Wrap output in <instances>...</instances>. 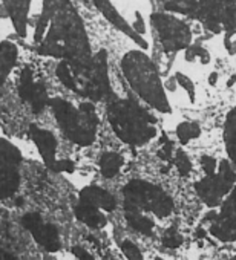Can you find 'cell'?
Returning a JSON list of instances; mask_svg holds the SVG:
<instances>
[{
    "instance_id": "cb8c5ba5",
    "label": "cell",
    "mask_w": 236,
    "mask_h": 260,
    "mask_svg": "<svg viewBox=\"0 0 236 260\" xmlns=\"http://www.w3.org/2000/svg\"><path fill=\"white\" fill-rule=\"evenodd\" d=\"M181 242H183V239H181V236L178 234L176 228H173V226H170V228L164 233V236H163V243H164V246H167V248H178V246L181 245Z\"/></svg>"
},
{
    "instance_id": "7a4b0ae2",
    "label": "cell",
    "mask_w": 236,
    "mask_h": 260,
    "mask_svg": "<svg viewBox=\"0 0 236 260\" xmlns=\"http://www.w3.org/2000/svg\"><path fill=\"white\" fill-rule=\"evenodd\" d=\"M55 75L65 87L87 101H104L112 96L107 52L104 49L80 61L60 60Z\"/></svg>"
},
{
    "instance_id": "83f0119b",
    "label": "cell",
    "mask_w": 236,
    "mask_h": 260,
    "mask_svg": "<svg viewBox=\"0 0 236 260\" xmlns=\"http://www.w3.org/2000/svg\"><path fill=\"white\" fill-rule=\"evenodd\" d=\"M172 152H173V143L169 141L167 138H163V146L158 152V156L163 159V161H169L172 158Z\"/></svg>"
},
{
    "instance_id": "2e32d148",
    "label": "cell",
    "mask_w": 236,
    "mask_h": 260,
    "mask_svg": "<svg viewBox=\"0 0 236 260\" xmlns=\"http://www.w3.org/2000/svg\"><path fill=\"white\" fill-rule=\"evenodd\" d=\"M19 58V49L16 43L10 40H4L0 43V87L8 80L11 71L14 69Z\"/></svg>"
},
{
    "instance_id": "5bb4252c",
    "label": "cell",
    "mask_w": 236,
    "mask_h": 260,
    "mask_svg": "<svg viewBox=\"0 0 236 260\" xmlns=\"http://www.w3.org/2000/svg\"><path fill=\"white\" fill-rule=\"evenodd\" d=\"M7 13L14 25L16 32L23 37L26 34V26H28V16L31 10L33 0H2Z\"/></svg>"
},
{
    "instance_id": "9a60e30c",
    "label": "cell",
    "mask_w": 236,
    "mask_h": 260,
    "mask_svg": "<svg viewBox=\"0 0 236 260\" xmlns=\"http://www.w3.org/2000/svg\"><path fill=\"white\" fill-rule=\"evenodd\" d=\"M80 202L87 204V205H94L97 208H103L106 211H113L116 207L115 198L109 191H106L100 187H95V185L84 187L80 191Z\"/></svg>"
},
{
    "instance_id": "e575fe53",
    "label": "cell",
    "mask_w": 236,
    "mask_h": 260,
    "mask_svg": "<svg viewBox=\"0 0 236 260\" xmlns=\"http://www.w3.org/2000/svg\"><path fill=\"white\" fill-rule=\"evenodd\" d=\"M231 260H236V257H233V258H231Z\"/></svg>"
},
{
    "instance_id": "7c38bea8",
    "label": "cell",
    "mask_w": 236,
    "mask_h": 260,
    "mask_svg": "<svg viewBox=\"0 0 236 260\" xmlns=\"http://www.w3.org/2000/svg\"><path fill=\"white\" fill-rule=\"evenodd\" d=\"M233 187V182H230L228 179H225L224 176L218 175H212L207 176L205 179L199 181L195 184V188L199 194V198L210 207L219 205L221 198L230 191V188Z\"/></svg>"
},
{
    "instance_id": "836d02e7",
    "label": "cell",
    "mask_w": 236,
    "mask_h": 260,
    "mask_svg": "<svg viewBox=\"0 0 236 260\" xmlns=\"http://www.w3.org/2000/svg\"><path fill=\"white\" fill-rule=\"evenodd\" d=\"M228 199H231L233 202H236V187L231 190V193H230V198H228Z\"/></svg>"
},
{
    "instance_id": "4dcf8cb0",
    "label": "cell",
    "mask_w": 236,
    "mask_h": 260,
    "mask_svg": "<svg viewBox=\"0 0 236 260\" xmlns=\"http://www.w3.org/2000/svg\"><path fill=\"white\" fill-rule=\"evenodd\" d=\"M176 80H178V83L189 92V95H190V98H193V84H192V81L186 77V75H181V74H178L176 75Z\"/></svg>"
},
{
    "instance_id": "f546056e",
    "label": "cell",
    "mask_w": 236,
    "mask_h": 260,
    "mask_svg": "<svg viewBox=\"0 0 236 260\" xmlns=\"http://www.w3.org/2000/svg\"><path fill=\"white\" fill-rule=\"evenodd\" d=\"M132 28H134V29H135V32H137V34H140L141 37L144 36V32H146V26H144V20H143V17H141V14H140V13H135V22H134Z\"/></svg>"
},
{
    "instance_id": "ba28073f",
    "label": "cell",
    "mask_w": 236,
    "mask_h": 260,
    "mask_svg": "<svg viewBox=\"0 0 236 260\" xmlns=\"http://www.w3.org/2000/svg\"><path fill=\"white\" fill-rule=\"evenodd\" d=\"M151 22L155 26L161 39V45L167 52L184 49L189 46L190 29L183 22L167 14H154L151 17Z\"/></svg>"
},
{
    "instance_id": "277c9868",
    "label": "cell",
    "mask_w": 236,
    "mask_h": 260,
    "mask_svg": "<svg viewBox=\"0 0 236 260\" xmlns=\"http://www.w3.org/2000/svg\"><path fill=\"white\" fill-rule=\"evenodd\" d=\"M62 128L63 135L80 147H89L94 144L98 132L100 118L97 115L92 101H83L74 106L63 98H51L48 104Z\"/></svg>"
},
{
    "instance_id": "ac0fdd59",
    "label": "cell",
    "mask_w": 236,
    "mask_h": 260,
    "mask_svg": "<svg viewBox=\"0 0 236 260\" xmlns=\"http://www.w3.org/2000/svg\"><path fill=\"white\" fill-rule=\"evenodd\" d=\"M100 172L101 175L106 178V179H112L115 178L118 173H120L123 164H125V159L122 155H118L115 152H104L101 156H100Z\"/></svg>"
},
{
    "instance_id": "3957f363",
    "label": "cell",
    "mask_w": 236,
    "mask_h": 260,
    "mask_svg": "<svg viewBox=\"0 0 236 260\" xmlns=\"http://www.w3.org/2000/svg\"><path fill=\"white\" fill-rule=\"evenodd\" d=\"M107 119L118 140L134 147L148 144L157 135V119L132 100H115L109 103Z\"/></svg>"
},
{
    "instance_id": "30bf717a",
    "label": "cell",
    "mask_w": 236,
    "mask_h": 260,
    "mask_svg": "<svg viewBox=\"0 0 236 260\" xmlns=\"http://www.w3.org/2000/svg\"><path fill=\"white\" fill-rule=\"evenodd\" d=\"M23 226L33 234V237L36 239L37 243H40L45 249H48L49 252H55L60 249V237H58V231L54 225L45 223L40 217V214L37 213H28L23 216L22 219Z\"/></svg>"
},
{
    "instance_id": "8fae6325",
    "label": "cell",
    "mask_w": 236,
    "mask_h": 260,
    "mask_svg": "<svg viewBox=\"0 0 236 260\" xmlns=\"http://www.w3.org/2000/svg\"><path fill=\"white\" fill-rule=\"evenodd\" d=\"M91 2H92L94 7L103 14V17H104L110 25H113L118 31H122L123 34H126V36H128L131 40H134L140 48H143V49H148V48H149L148 42H146L140 34L135 32V29L122 17V14L115 10V7L109 2V0H91Z\"/></svg>"
},
{
    "instance_id": "8992f818",
    "label": "cell",
    "mask_w": 236,
    "mask_h": 260,
    "mask_svg": "<svg viewBox=\"0 0 236 260\" xmlns=\"http://www.w3.org/2000/svg\"><path fill=\"white\" fill-rule=\"evenodd\" d=\"M123 194L125 210H148L160 217H166L173 208L172 199L160 187L140 179L129 182L125 187Z\"/></svg>"
},
{
    "instance_id": "d4e9b609",
    "label": "cell",
    "mask_w": 236,
    "mask_h": 260,
    "mask_svg": "<svg viewBox=\"0 0 236 260\" xmlns=\"http://www.w3.org/2000/svg\"><path fill=\"white\" fill-rule=\"evenodd\" d=\"M219 216L222 219H225V220H230V222L236 223V202H233L231 199H227L222 204V208H221V214Z\"/></svg>"
},
{
    "instance_id": "44dd1931",
    "label": "cell",
    "mask_w": 236,
    "mask_h": 260,
    "mask_svg": "<svg viewBox=\"0 0 236 260\" xmlns=\"http://www.w3.org/2000/svg\"><path fill=\"white\" fill-rule=\"evenodd\" d=\"M199 135H201V128L196 122H181L176 127V137L183 144L198 138Z\"/></svg>"
},
{
    "instance_id": "5b68a950",
    "label": "cell",
    "mask_w": 236,
    "mask_h": 260,
    "mask_svg": "<svg viewBox=\"0 0 236 260\" xmlns=\"http://www.w3.org/2000/svg\"><path fill=\"white\" fill-rule=\"evenodd\" d=\"M122 69L129 86L158 112L167 113L170 110L160 74L152 60L141 51H129L122 58Z\"/></svg>"
},
{
    "instance_id": "52a82bcc",
    "label": "cell",
    "mask_w": 236,
    "mask_h": 260,
    "mask_svg": "<svg viewBox=\"0 0 236 260\" xmlns=\"http://www.w3.org/2000/svg\"><path fill=\"white\" fill-rule=\"evenodd\" d=\"M20 150L5 138H0V199L13 196L20 184Z\"/></svg>"
},
{
    "instance_id": "d6986e66",
    "label": "cell",
    "mask_w": 236,
    "mask_h": 260,
    "mask_svg": "<svg viewBox=\"0 0 236 260\" xmlns=\"http://www.w3.org/2000/svg\"><path fill=\"white\" fill-rule=\"evenodd\" d=\"M212 222L213 223L210 225V233L216 239H219L221 242H234L236 240V223L225 220L218 214Z\"/></svg>"
},
{
    "instance_id": "603a6c76",
    "label": "cell",
    "mask_w": 236,
    "mask_h": 260,
    "mask_svg": "<svg viewBox=\"0 0 236 260\" xmlns=\"http://www.w3.org/2000/svg\"><path fill=\"white\" fill-rule=\"evenodd\" d=\"M175 167L178 169L180 175H183V176H187L192 172V162L183 150H178L175 155Z\"/></svg>"
},
{
    "instance_id": "e0dca14e",
    "label": "cell",
    "mask_w": 236,
    "mask_h": 260,
    "mask_svg": "<svg viewBox=\"0 0 236 260\" xmlns=\"http://www.w3.org/2000/svg\"><path fill=\"white\" fill-rule=\"evenodd\" d=\"M74 211H75L77 219L91 228H101L106 223V217L94 205H87V204L80 202Z\"/></svg>"
},
{
    "instance_id": "4316f807",
    "label": "cell",
    "mask_w": 236,
    "mask_h": 260,
    "mask_svg": "<svg viewBox=\"0 0 236 260\" xmlns=\"http://www.w3.org/2000/svg\"><path fill=\"white\" fill-rule=\"evenodd\" d=\"M75 164L69 159H57L55 166L52 167V172L55 173H74Z\"/></svg>"
},
{
    "instance_id": "7402d4cb",
    "label": "cell",
    "mask_w": 236,
    "mask_h": 260,
    "mask_svg": "<svg viewBox=\"0 0 236 260\" xmlns=\"http://www.w3.org/2000/svg\"><path fill=\"white\" fill-rule=\"evenodd\" d=\"M227 141H228V153H230L231 159L236 162V112L230 115Z\"/></svg>"
},
{
    "instance_id": "d590c367",
    "label": "cell",
    "mask_w": 236,
    "mask_h": 260,
    "mask_svg": "<svg viewBox=\"0 0 236 260\" xmlns=\"http://www.w3.org/2000/svg\"><path fill=\"white\" fill-rule=\"evenodd\" d=\"M157 260H161V258H157Z\"/></svg>"
},
{
    "instance_id": "4fadbf2b",
    "label": "cell",
    "mask_w": 236,
    "mask_h": 260,
    "mask_svg": "<svg viewBox=\"0 0 236 260\" xmlns=\"http://www.w3.org/2000/svg\"><path fill=\"white\" fill-rule=\"evenodd\" d=\"M29 137L33 143L36 144L45 166L52 170V167L57 162V140L55 137L46 128L39 127L37 124L29 125Z\"/></svg>"
},
{
    "instance_id": "9c48e42d",
    "label": "cell",
    "mask_w": 236,
    "mask_h": 260,
    "mask_svg": "<svg viewBox=\"0 0 236 260\" xmlns=\"http://www.w3.org/2000/svg\"><path fill=\"white\" fill-rule=\"evenodd\" d=\"M19 96L28 103L34 113H42L49 104V95L43 83L34 80V74L29 68H23L19 80Z\"/></svg>"
},
{
    "instance_id": "d6a6232c",
    "label": "cell",
    "mask_w": 236,
    "mask_h": 260,
    "mask_svg": "<svg viewBox=\"0 0 236 260\" xmlns=\"http://www.w3.org/2000/svg\"><path fill=\"white\" fill-rule=\"evenodd\" d=\"M0 260H17V257L13 255L11 252L5 251L4 248H0Z\"/></svg>"
},
{
    "instance_id": "f1b7e54d",
    "label": "cell",
    "mask_w": 236,
    "mask_h": 260,
    "mask_svg": "<svg viewBox=\"0 0 236 260\" xmlns=\"http://www.w3.org/2000/svg\"><path fill=\"white\" fill-rule=\"evenodd\" d=\"M201 166L204 169V172L207 173V176H212L215 175V170H216V161L210 156H204L201 159Z\"/></svg>"
},
{
    "instance_id": "6da1fadb",
    "label": "cell",
    "mask_w": 236,
    "mask_h": 260,
    "mask_svg": "<svg viewBox=\"0 0 236 260\" xmlns=\"http://www.w3.org/2000/svg\"><path fill=\"white\" fill-rule=\"evenodd\" d=\"M34 43L39 55L57 60L80 61L92 55L84 23L71 0H43Z\"/></svg>"
},
{
    "instance_id": "ffe728a7",
    "label": "cell",
    "mask_w": 236,
    "mask_h": 260,
    "mask_svg": "<svg viewBox=\"0 0 236 260\" xmlns=\"http://www.w3.org/2000/svg\"><path fill=\"white\" fill-rule=\"evenodd\" d=\"M126 219H128L129 225L134 230H137V231H140L143 234H148V236L152 234L154 222L149 217L143 216L140 211H137V210H126Z\"/></svg>"
},
{
    "instance_id": "1f68e13d",
    "label": "cell",
    "mask_w": 236,
    "mask_h": 260,
    "mask_svg": "<svg viewBox=\"0 0 236 260\" xmlns=\"http://www.w3.org/2000/svg\"><path fill=\"white\" fill-rule=\"evenodd\" d=\"M72 251H74V254L78 257V260H94L91 254H87L84 249H81V248H78V246H75Z\"/></svg>"
},
{
    "instance_id": "484cf974",
    "label": "cell",
    "mask_w": 236,
    "mask_h": 260,
    "mask_svg": "<svg viewBox=\"0 0 236 260\" xmlns=\"http://www.w3.org/2000/svg\"><path fill=\"white\" fill-rule=\"evenodd\" d=\"M122 246H123V251H125L128 260H143V255H141L140 249L132 242L126 240V242H123Z\"/></svg>"
}]
</instances>
